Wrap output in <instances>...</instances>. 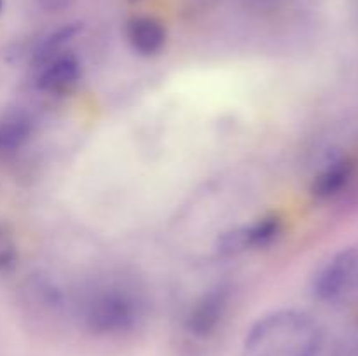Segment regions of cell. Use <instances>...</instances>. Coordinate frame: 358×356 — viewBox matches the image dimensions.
Wrapping results in <instances>:
<instances>
[{
  "mask_svg": "<svg viewBox=\"0 0 358 356\" xmlns=\"http://www.w3.org/2000/svg\"><path fill=\"white\" fill-rule=\"evenodd\" d=\"M324 332L311 314L282 309L252 325L243 342V356H318Z\"/></svg>",
  "mask_w": 358,
  "mask_h": 356,
  "instance_id": "obj_1",
  "label": "cell"
},
{
  "mask_svg": "<svg viewBox=\"0 0 358 356\" xmlns=\"http://www.w3.org/2000/svg\"><path fill=\"white\" fill-rule=\"evenodd\" d=\"M143 314L138 293L121 283L94 286L83 304V320L98 335H119L133 330Z\"/></svg>",
  "mask_w": 358,
  "mask_h": 356,
  "instance_id": "obj_2",
  "label": "cell"
},
{
  "mask_svg": "<svg viewBox=\"0 0 358 356\" xmlns=\"http://www.w3.org/2000/svg\"><path fill=\"white\" fill-rule=\"evenodd\" d=\"M358 292V244L336 251L313 279V295L320 302L334 304Z\"/></svg>",
  "mask_w": 358,
  "mask_h": 356,
  "instance_id": "obj_3",
  "label": "cell"
},
{
  "mask_svg": "<svg viewBox=\"0 0 358 356\" xmlns=\"http://www.w3.org/2000/svg\"><path fill=\"white\" fill-rule=\"evenodd\" d=\"M282 222L269 215L250 225H241L224 232L219 239V251L224 255H238L250 248H264L278 237Z\"/></svg>",
  "mask_w": 358,
  "mask_h": 356,
  "instance_id": "obj_4",
  "label": "cell"
},
{
  "mask_svg": "<svg viewBox=\"0 0 358 356\" xmlns=\"http://www.w3.org/2000/svg\"><path fill=\"white\" fill-rule=\"evenodd\" d=\"M229 304V288L217 286L199 297L185 320V328L194 337L206 339L219 328Z\"/></svg>",
  "mask_w": 358,
  "mask_h": 356,
  "instance_id": "obj_5",
  "label": "cell"
},
{
  "mask_svg": "<svg viewBox=\"0 0 358 356\" xmlns=\"http://www.w3.org/2000/svg\"><path fill=\"white\" fill-rule=\"evenodd\" d=\"M80 77V65L73 54H58L45 63L38 75V87L45 93H65L76 86Z\"/></svg>",
  "mask_w": 358,
  "mask_h": 356,
  "instance_id": "obj_6",
  "label": "cell"
},
{
  "mask_svg": "<svg viewBox=\"0 0 358 356\" xmlns=\"http://www.w3.org/2000/svg\"><path fill=\"white\" fill-rule=\"evenodd\" d=\"M355 164L348 157H334L329 161L311 184V192L318 199H331L346 188L353 178Z\"/></svg>",
  "mask_w": 358,
  "mask_h": 356,
  "instance_id": "obj_7",
  "label": "cell"
},
{
  "mask_svg": "<svg viewBox=\"0 0 358 356\" xmlns=\"http://www.w3.org/2000/svg\"><path fill=\"white\" fill-rule=\"evenodd\" d=\"M128 38L136 52L142 56H154L166 42V30L154 17H138L129 23Z\"/></svg>",
  "mask_w": 358,
  "mask_h": 356,
  "instance_id": "obj_8",
  "label": "cell"
},
{
  "mask_svg": "<svg viewBox=\"0 0 358 356\" xmlns=\"http://www.w3.org/2000/svg\"><path fill=\"white\" fill-rule=\"evenodd\" d=\"M31 135L30 119L21 114H13L0 121V150L13 152L21 149Z\"/></svg>",
  "mask_w": 358,
  "mask_h": 356,
  "instance_id": "obj_9",
  "label": "cell"
},
{
  "mask_svg": "<svg viewBox=\"0 0 358 356\" xmlns=\"http://www.w3.org/2000/svg\"><path fill=\"white\" fill-rule=\"evenodd\" d=\"M17 250L9 230L0 223V274H7L16 265Z\"/></svg>",
  "mask_w": 358,
  "mask_h": 356,
  "instance_id": "obj_10",
  "label": "cell"
},
{
  "mask_svg": "<svg viewBox=\"0 0 358 356\" xmlns=\"http://www.w3.org/2000/svg\"><path fill=\"white\" fill-rule=\"evenodd\" d=\"M73 0H37L38 6L42 7L48 13H59V10H65L66 7L72 6Z\"/></svg>",
  "mask_w": 358,
  "mask_h": 356,
  "instance_id": "obj_11",
  "label": "cell"
},
{
  "mask_svg": "<svg viewBox=\"0 0 358 356\" xmlns=\"http://www.w3.org/2000/svg\"><path fill=\"white\" fill-rule=\"evenodd\" d=\"M189 3L199 7V9H208V7H213L215 3H219V0H189Z\"/></svg>",
  "mask_w": 358,
  "mask_h": 356,
  "instance_id": "obj_12",
  "label": "cell"
},
{
  "mask_svg": "<svg viewBox=\"0 0 358 356\" xmlns=\"http://www.w3.org/2000/svg\"><path fill=\"white\" fill-rule=\"evenodd\" d=\"M0 9H2V0H0Z\"/></svg>",
  "mask_w": 358,
  "mask_h": 356,
  "instance_id": "obj_13",
  "label": "cell"
}]
</instances>
